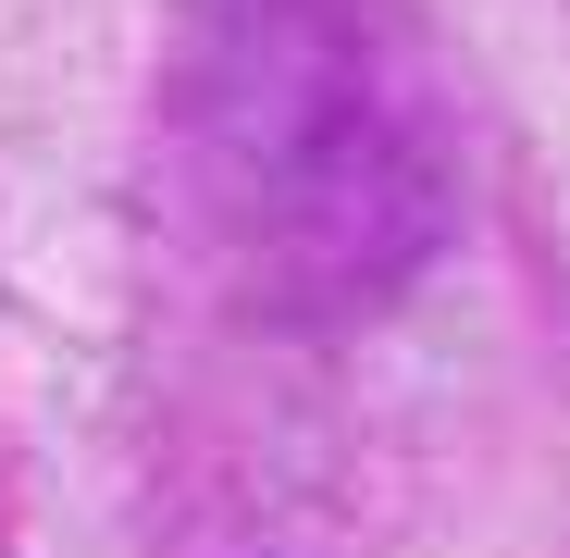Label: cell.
Segmentation results:
<instances>
[{
	"mask_svg": "<svg viewBox=\"0 0 570 558\" xmlns=\"http://www.w3.org/2000/svg\"><path fill=\"white\" fill-rule=\"evenodd\" d=\"M236 75L261 87V100H236V125H224V174H236V212L273 236V261H323V273H347L360 248H385V261H410L397 248V199H410V174H372V161H335V137L347 149H397L385 125H372V87H360V62H347V38L335 26H311V38H248L236 50Z\"/></svg>",
	"mask_w": 570,
	"mask_h": 558,
	"instance_id": "cell-1",
	"label": "cell"
}]
</instances>
